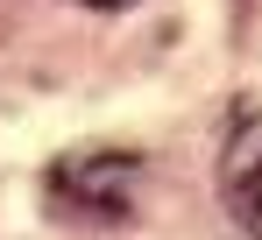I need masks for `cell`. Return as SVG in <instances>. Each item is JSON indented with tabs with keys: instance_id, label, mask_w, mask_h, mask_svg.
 Here are the masks:
<instances>
[{
	"instance_id": "cell-2",
	"label": "cell",
	"mask_w": 262,
	"mask_h": 240,
	"mask_svg": "<svg viewBox=\"0 0 262 240\" xmlns=\"http://www.w3.org/2000/svg\"><path fill=\"white\" fill-rule=\"evenodd\" d=\"M220 191H227V212L262 240V113H241L227 149H220Z\"/></svg>"
},
{
	"instance_id": "cell-1",
	"label": "cell",
	"mask_w": 262,
	"mask_h": 240,
	"mask_svg": "<svg viewBox=\"0 0 262 240\" xmlns=\"http://www.w3.org/2000/svg\"><path fill=\"white\" fill-rule=\"evenodd\" d=\"M135 177H142V162L128 149H78L50 170V198L78 219H121L135 205Z\"/></svg>"
},
{
	"instance_id": "cell-3",
	"label": "cell",
	"mask_w": 262,
	"mask_h": 240,
	"mask_svg": "<svg viewBox=\"0 0 262 240\" xmlns=\"http://www.w3.org/2000/svg\"><path fill=\"white\" fill-rule=\"evenodd\" d=\"M85 7H128V0H85Z\"/></svg>"
}]
</instances>
